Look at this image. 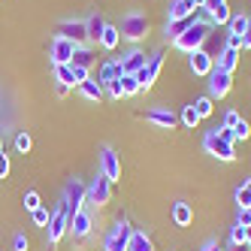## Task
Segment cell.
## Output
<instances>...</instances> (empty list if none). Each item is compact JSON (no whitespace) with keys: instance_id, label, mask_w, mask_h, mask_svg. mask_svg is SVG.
<instances>
[{"instance_id":"obj_1","label":"cell","mask_w":251,"mask_h":251,"mask_svg":"<svg viewBox=\"0 0 251 251\" xmlns=\"http://www.w3.org/2000/svg\"><path fill=\"white\" fill-rule=\"evenodd\" d=\"M209 40V22H206V12L200 9V19H197L185 33H182V37H178L173 46L176 49H182V51H188V55H191V51H197V49H203V43Z\"/></svg>"},{"instance_id":"obj_2","label":"cell","mask_w":251,"mask_h":251,"mask_svg":"<svg viewBox=\"0 0 251 251\" xmlns=\"http://www.w3.org/2000/svg\"><path fill=\"white\" fill-rule=\"evenodd\" d=\"M118 33H121L124 40H133V43H136V40H142V37L149 33V19H146L142 12H130V15H124L121 25H118Z\"/></svg>"},{"instance_id":"obj_3","label":"cell","mask_w":251,"mask_h":251,"mask_svg":"<svg viewBox=\"0 0 251 251\" xmlns=\"http://www.w3.org/2000/svg\"><path fill=\"white\" fill-rule=\"evenodd\" d=\"M109 197H112V182H109V178H106L103 173L85 188V203H91V206H97V209L109 203Z\"/></svg>"},{"instance_id":"obj_4","label":"cell","mask_w":251,"mask_h":251,"mask_svg":"<svg viewBox=\"0 0 251 251\" xmlns=\"http://www.w3.org/2000/svg\"><path fill=\"white\" fill-rule=\"evenodd\" d=\"M203 149L212 154V157H218V160H236V149L230 146V142H224L221 136H218V130H209L206 136H203Z\"/></svg>"},{"instance_id":"obj_5","label":"cell","mask_w":251,"mask_h":251,"mask_svg":"<svg viewBox=\"0 0 251 251\" xmlns=\"http://www.w3.org/2000/svg\"><path fill=\"white\" fill-rule=\"evenodd\" d=\"M130 224L127 221H115V227L109 230V236H106V242H103V248L106 251H127V242H130Z\"/></svg>"},{"instance_id":"obj_6","label":"cell","mask_w":251,"mask_h":251,"mask_svg":"<svg viewBox=\"0 0 251 251\" xmlns=\"http://www.w3.org/2000/svg\"><path fill=\"white\" fill-rule=\"evenodd\" d=\"M82 206H85V185L79 178H70L67 191H64V209L70 212V218H73L76 212H82Z\"/></svg>"},{"instance_id":"obj_7","label":"cell","mask_w":251,"mask_h":251,"mask_svg":"<svg viewBox=\"0 0 251 251\" xmlns=\"http://www.w3.org/2000/svg\"><path fill=\"white\" fill-rule=\"evenodd\" d=\"M160 70H164V55L160 51H154V55L149 58V64L136 73V82H139V88L142 91H149V88L157 82V76H160Z\"/></svg>"},{"instance_id":"obj_8","label":"cell","mask_w":251,"mask_h":251,"mask_svg":"<svg viewBox=\"0 0 251 251\" xmlns=\"http://www.w3.org/2000/svg\"><path fill=\"white\" fill-rule=\"evenodd\" d=\"M64 233H70V212L64 209V203L51 212V221H49V245H55L64 239Z\"/></svg>"},{"instance_id":"obj_9","label":"cell","mask_w":251,"mask_h":251,"mask_svg":"<svg viewBox=\"0 0 251 251\" xmlns=\"http://www.w3.org/2000/svg\"><path fill=\"white\" fill-rule=\"evenodd\" d=\"M73 51H76V43L73 40H67V37H55L51 40V49H49V58L51 64H70L73 61Z\"/></svg>"},{"instance_id":"obj_10","label":"cell","mask_w":251,"mask_h":251,"mask_svg":"<svg viewBox=\"0 0 251 251\" xmlns=\"http://www.w3.org/2000/svg\"><path fill=\"white\" fill-rule=\"evenodd\" d=\"M206 79H209V97H224V94H230V88H233V73H224V70L215 67Z\"/></svg>"},{"instance_id":"obj_11","label":"cell","mask_w":251,"mask_h":251,"mask_svg":"<svg viewBox=\"0 0 251 251\" xmlns=\"http://www.w3.org/2000/svg\"><path fill=\"white\" fill-rule=\"evenodd\" d=\"M100 170H103V176L109 178V182H118L121 178V160H118L115 149H109V146L100 149Z\"/></svg>"},{"instance_id":"obj_12","label":"cell","mask_w":251,"mask_h":251,"mask_svg":"<svg viewBox=\"0 0 251 251\" xmlns=\"http://www.w3.org/2000/svg\"><path fill=\"white\" fill-rule=\"evenodd\" d=\"M209 19L215 22V25H227L230 22V9H227V0H203V6H200Z\"/></svg>"},{"instance_id":"obj_13","label":"cell","mask_w":251,"mask_h":251,"mask_svg":"<svg viewBox=\"0 0 251 251\" xmlns=\"http://www.w3.org/2000/svg\"><path fill=\"white\" fill-rule=\"evenodd\" d=\"M191 70H194V76H209L215 70V58L206 49H197V51H191Z\"/></svg>"},{"instance_id":"obj_14","label":"cell","mask_w":251,"mask_h":251,"mask_svg":"<svg viewBox=\"0 0 251 251\" xmlns=\"http://www.w3.org/2000/svg\"><path fill=\"white\" fill-rule=\"evenodd\" d=\"M58 37H67V40H73L76 46H82V43L88 40L85 22H61V27H58Z\"/></svg>"},{"instance_id":"obj_15","label":"cell","mask_w":251,"mask_h":251,"mask_svg":"<svg viewBox=\"0 0 251 251\" xmlns=\"http://www.w3.org/2000/svg\"><path fill=\"white\" fill-rule=\"evenodd\" d=\"M91 227H94V221H91V215H88L85 209H82V212H76L73 218H70V233H73L76 239H85L88 233H91Z\"/></svg>"},{"instance_id":"obj_16","label":"cell","mask_w":251,"mask_h":251,"mask_svg":"<svg viewBox=\"0 0 251 251\" xmlns=\"http://www.w3.org/2000/svg\"><path fill=\"white\" fill-rule=\"evenodd\" d=\"M149 64V58H146V51H139V49H133L130 55H124V61H121V70H124V76H136L142 67Z\"/></svg>"},{"instance_id":"obj_17","label":"cell","mask_w":251,"mask_h":251,"mask_svg":"<svg viewBox=\"0 0 251 251\" xmlns=\"http://www.w3.org/2000/svg\"><path fill=\"white\" fill-rule=\"evenodd\" d=\"M239 55H242L239 49H230V46H224V49L218 51V58H215V67H218V70H224V73H233V70H236V64H239Z\"/></svg>"},{"instance_id":"obj_18","label":"cell","mask_w":251,"mask_h":251,"mask_svg":"<svg viewBox=\"0 0 251 251\" xmlns=\"http://www.w3.org/2000/svg\"><path fill=\"white\" fill-rule=\"evenodd\" d=\"M197 19H200V9H197L194 15H188V19H178V22H167V40H173V43H176V40L182 37V33H185V30H188V27H191V25H194Z\"/></svg>"},{"instance_id":"obj_19","label":"cell","mask_w":251,"mask_h":251,"mask_svg":"<svg viewBox=\"0 0 251 251\" xmlns=\"http://www.w3.org/2000/svg\"><path fill=\"white\" fill-rule=\"evenodd\" d=\"M121 76H124L121 61H106V64L100 67V73H97V82L106 85V82H115V79H121Z\"/></svg>"},{"instance_id":"obj_20","label":"cell","mask_w":251,"mask_h":251,"mask_svg":"<svg viewBox=\"0 0 251 251\" xmlns=\"http://www.w3.org/2000/svg\"><path fill=\"white\" fill-rule=\"evenodd\" d=\"M151 124H157V127H164V130H173L176 127V115L170 112V109H149V115H146Z\"/></svg>"},{"instance_id":"obj_21","label":"cell","mask_w":251,"mask_h":251,"mask_svg":"<svg viewBox=\"0 0 251 251\" xmlns=\"http://www.w3.org/2000/svg\"><path fill=\"white\" fill-rule=\"evenodd\" d=\"M194 12H197L194 0H173V6H170V22L188 19V15H194Z\"/></svg>"},{"instance_id":"obj_22","label":"cell","mask_w":251,"mask_h":251,"mask_svg":"<svg viewBox=\"0 0 251 251\" xmlns=\"http://www.w3.org/2000/svg\"><path fill=\"white\" fill-rule=\"evenodd\" d=\"M103 27H106V22L100 19V15H88V19H85V30H88V40H91V43H100Z\"/></svg>"},{"instance_id":"obj_23","label":"cell","mask_w":251,"mask_h":251,"mask_svg":"<svg viewBox=\"0 0 251 251\" xmlns=\"http://www.w3.org/2000/svg\"><path fill=\"white\" fill-rule=\"evenodd\" d=\"M127 251H154V242L142 230H133L130 233V242H127Z\"/></svg>"},{"instance_id":"obj_24","label":"cell","mask_w":251,"mask_h":251,"mask_svg":"<svg viewBox=\"0 0 251 251\" xmlns=\"http://www.w3.org/2000/svg\"><path fill=\"white\" fill-rule=\"evenodd\" d=\"M173 221H176L178 227H188V224L194 221V212H191V203H176V206H173Z\"/></svg>"},{"instance_id":"obj_25","label":"cell","mask_w":251,"mask_h":251,"mask_svg":"<svg viewBox=\"0 0 251 251\" xmlns=\"http://www.w3.org/2000/svg\"><path fill=\"white\" fill-rule=\"evenodd\" d=\"M118 43H121V33H118V27H115V25H106V27H103V37H100V46H103L106 51H112Z\"/></svg>"},{"instance_id":"obj_26","label":"cell","mask_w":251,"mask_h":251,"mask_svg":"<svg viewBox=\"0 0 251 251\" xmlns=\"http://www.w3.org/2000/svg\"><path fill=\"white\" fill-rule=\"evenodd\" d=\"M79 91H82V97H88V100H100V97H103V85H100L97 79H85V82L79 85Z\"/></svg>"},{"instance_id":"obj_27","label":"cell","mask_w":251,"mask_h":251,"mask_svg":"<svg viewBox=\"0 0 251 251\" xmlns=\"http://www.w3.org/2000/svg\"><path fill=\"white\" fill-rule=\"evenodd\" d=\"M236 206L239 209H251V178H245V182L236 188Z\"/></svg>"},{"instance_id":"obj_28","label":"cell","mask_w":251,"mask_h":251,"mask_svg":"<svg viewBox=\"0 0 251 251\" xmlns=\"http://www.w3.org/2000/svg\"><path fill=\"white\" fill-rule=\"evenodd\" d=\"M91 51H88L85 46H76V51H73V61H70V64H73V67H91Z\"/></svg>"},{"instance_id":"obj_29","label":"cell","mask_w":251,"mask_h":251,"mask_svg":"<svg viewBox=\"0 0 251 251\" xmlns=\"http://www.w3.org/2000/svg\"><path fill=\"white\" fill-rule=\"evenodd\" d=\"M55 79H58V85H67V88L76 85V82H73V70H70V64H58V67H55Z\"/></svg>"},{"instance_id":"obj_30","label":"cell","mask_w":251,"mask_h":251,"mask_svg":"<svg viewBox=\"0 0 251 251\" xmlns=\"http://www.w3.org/2000/svg\"><path fill=\"white\" fill-rule=\"evenodd\" d=\"M230 33H236V37H242L245 27H248V15H230Z\"/></svg>"},{"instance_id":"obj_31","label":"cell","mask_w":251,"mask_h":251,"mask_svg":"<svg viewBox=\"0 0 251 251\" xmlns=\"http://www.w3.org/2000/svg\"><path fill=\"white\" fill-rule=\"evenodd\" d=\"M30 218H33V224H37V227H49V221H51V212H49L46 206H37V209L30 212Z\"/></svg>"},{"instance_id":"obj_32","label":"cell","mask_w":251,"mask_h":251,"mask_svg":"<svg viewBox=\"0 0 251 251\" xmlns=\"http://www.w3.org/2000/svg\"><path fill=\"white\" fill-rule=\"evenodd\" d=\"M230 242H233V245H248V227L236 224V227L230 230Z\"/></svg>"},{"instance_id":"obj_33","label":"cell","mask_w":251,"mask_h":251,"mask_svg":"<svg viewBox=\"0 0 251 251\" xmlns=\"http://www.w3.org/2000/svg\"><path fill=\"white\" fill-rule=\"evenodd\" d=\"M121 88H124V97H130V94H139L142 88L136 82V76H121Z\"/></svg>"},{"instance_id":"obj_34","label":"cell","mask_w":251,"mask_h":251,"mask_svg":"<svg viewBox=\"0 0 251 251\" xmlns=\"http://www.w3.org/2000/svg\"><path fill=\"white\" fill-rule=\"evenodd\" d=\"M182 124H185V127H197V124H200V115H197L194 106H185V109H182Z\"/></svg>"},{"instance_id":"obj_35","label":"cell","mask_w":251,"mask_h":251,"mask_svg":"<svg viewBox=\"0 0 251 251\" xmlns=\"http://www.w3.org/2000/svg\"><path fill=\"white\" fill-rule=\"evenodd\" d=\"M103 91L109 94L112 100H121V97H124V88H121V79H115V82H106V85H103Z\"/></svg>"},{"instance_id":"obj_36","label":"cell","mask_w":251,"mask_h":251,"mask_svg":"<svg viewBox=\"0 0 251 251\" xmlns=\"http://www.w3.org/2000/svg\"><path fill=\"white\" fill-rule=\"evenodd\" d=\"M194 109H197V115L200 118H206V115H212V97H200L197 103H191Z\"/></svg>"},{"instance_id":"obj_37","label":"cell","mask_w":251,"mask_h":251,"mask_svg":"<svg viewBox=\"0 0 251 251\" xmlns=\"http://www.w3.org/2000/svg\"><path fill=\"white\" fill-rule=\"evenodd\" d=\"M22 203H25V209H27V212H33L37 206H43V203H40V194H37V191H27Z\"/></svg>"},{"instance_id":"obj_38","label":"cell","mask_w":251,"mask_h":251,"mask_svg":"<svg viewBox=\"0 0 251 251\" xmlns=\"http://www.w3.org/2000/svg\"><path fill=\"white\" fill-rule=\"evenodd\" d=\"M233 133H236V139H248V136H251L248 121H245V118H239V121H236V127H233Z\"/></svg>"},{"instance_id":"obj_39","label":"cell","mask_w":251,"mask_h":251,"mask_svg":"<svg viewBox=\"0 0 251 251\" xmlns=\"http://www.w3.org/2000/svg\"><path fill=\"white\" fill-rule=\"evenodd\" d=\"M70 70H73V82L76 85H82L85 79H91V76H88V67H73V64H70Z\"/></svg>"},{"instance_id":"obj_40","label":"cell","mask_w":251,"mask_h":251,"mask_svg":"<svg viewBox=\"0 0 251 251\" xmlns=\"http://www.w3.org/2000/svg\"><path fill=\"white\" fill-rule=\"evenodd\" d=\"M15 149H19V151H30V136L19 133V136H15Z\"/></svg>"},{"instance_id":"obj_41","label":"cell","mask_w":251,"mask_h":251,"mask_svg":"<svg viewBox=\"0 0 251 251\" xmlns=\"http://www.w3.org/2000/svg\"><path fill=\"white\" fill-rule=\"evenodd\" d=\"M224 46H230V49H239V51L245 49V46H242V37H236V33H227V37H224Z\"/></svg>"},{"instance_id":"obj_42","label":"cell","mask_w":251,"mask_h":251,"mask_svg":"<svg viewBox=\"0 0 251 251\" xmlns=\"http://www.w3.org/2000/svg\"><path fill=\"white\" fill-rule=\"evenodd\" d=\"M215 130H218V136H221L224 142H230V146H233V142H236V133H233L230 127H215Z\"/></svg>"},{"instance_id":"obj_43","label":"cell","mask_w":251,"mask_h":251,"mask_svg":"<svg viewBox=\"0 0 251 251\" xmlns=\"http://www.w3.org/2000/svg\"><path fill=\"white\" fill-rule=\"evenodd\" d=\"M236 121H239V112L230 109V112L224 115V124H221V127H230V130H233V127H236Z\"/></svg>"},{"instance_id":"obj_44","label":"cell","mask_w":251,"mask_h":251,"mask_svg":"<svg viewBox=\"0 0 251 251\" xmlns=\"http://www.w3.org/2000/svg\"><path fill=\"white\" fill-rule=\"evenodd\" d=\"M6 176H9V157L0 151V178H6Z\"/></svg>"},{"instance_id":"obj_45","label":"cell","mask_w":251,"mask_h":251,"mask_svg":"<svg viewBox=\"0 0 251 251\" xmlns=\"http://www.w3.org/2000/svg\"><path fill=\"white\" fill-rule=\"evenodd\" d=\"M236 224H242V227L251 224V209H239V221H236Z\"/></svg>"},{"instance_id":"obj_46","label":"cell","mask_w":251,"mask_h":251,"mask_svg":"<svg viewBox=\"0 0 251 251\" xmlns=\"http://www.w3.org/2000/svg\"><path fill=\"white\" fill-rule=\"evenodd\" d=\"M12 248H15V251H27V239H25V236H15V239H12Z\"/></svg>"},{"instance_id":"obj_47","label":"cell","mask_w":251,"mask_h":251,"mask_svg":"<svg viewBox=\"0 0 251 251\" xmlns=\"http://www.w3.org/2000/svg\"><path fill=\"white\" fill-rule=\"evenodd\" d=\"M242 46H245V49H251V19H248V27H245V33H242Z\"/></svg>"},{"instance_id":"obj_48","label":"cell","mask_w":251,"mask_h":251,"mask_svg":"<svg viewBox=\"0 0 251 251\" xmlns=\"http://www.w3.org/2000/svg\"><path fill=\"white\" fill-rule=\"evenodd\" d=\"M203 251H221V245L212 239V242H206V245H203Z\"/></svg>"},{"instance_id":"obj_49","label":"cell","mask_w":251,"mask_h":251,"mask_svg":"<svg viewBox=\"0 0 251 251\" xmlns=\"http://www.w3.org/2000/svg\"><path fill=\"white\" fill-rule=\"evenodd\" d=\"M245 248H248V245H233V251H245Z\"/></svg>"},{"instance_id":"obj_50","label":"cell","mask_w":251,"mask_h":251,"mask_svg":"<svg viewBox=\"0 0 251 251\" xmlns=\"http://www.w3.org/2000/svg\"><path fill=\"white\" fill-rule=\"evenodd\" d=\"M248 248H251V224H248Z\"/></svg>"},{"instance_id":"obj_51","label":"cell","mask_w":251,"mask_h":251,"mask_svg":"<svg viewBox=\"0 0 251 251\" xmlns=\"http://www.w3.org/2000/svg\"><path fill=\"white\" fill-rule=\"evenodd\" d=\"M194 6H197V9H200V6H203V0H194Z\"/></svg>"},{"instance_id":"obj_52","label":"cell","mask_w":251,"mask_h":251,"mask_svg":"<svg viewBox=\"0 0 251 251\" xmlns=\"http://www.w3.org/2000/svg\"><path fill=\"white\" fill-rule=\"evenodd\" d=\"M0 151H3V149H0Z\"/></svg>"}]
</instances>
